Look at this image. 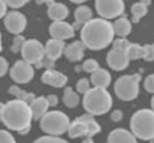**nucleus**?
Here are the masks:
<instances>
[{
    "instance_id": "obj_1",
    "label": "nucleus",
    "mask_w": 154,
    "mask_h": 143,
    "mask_svg": "<svg viewBox=\"0 0 154 143\" xmlns=\"http://www.w3.org/2000/svg\"><path fill=\"white\" fill-rule=\"evenodd\" d=\"M114 40L113 25L109 20L94 18L83 25L81 41L90 50H103Z\"/></svg>"
},
{
    "instance_id": "obj_2",
    "label": "nucleus",
    "mask_w": 154,
    "mask_h": 143,
    "mask_svg": "<svg viewBox=\"0 0 154 143\" xmlns=\"http://www.w3.org/2000/svg\"><path fill=\"white\" fill-rule=\"evenodd\" d=\"M32 119L29 103L15 99L3 105L1 121L10 130L17 131L20 134H27L31 130Z\"/></svg>"
},
{
    "instance_id": "obj_3",
    "label": "nucleus",
    "mask_w": 154,
    "mask_h": 143,
    "mask_svg": "<svg viewBox=\"0 0 154 143\" xmlns=\"http://www.w3.org/2000/svg\"><path fill=\"white\" fill-rule=\"evenodd\" d=\"M83 107L88 114L102 116L111 109L112 96L106 89L93 87L84 94Z\"/></svg>"
},
{
    "instance_id": "obj_4",
    "label": "nucleus",
    "mask_w": 154,
    "mask_h": 143,
    "mask_svg": "<svg viewBox=\"0 0 154 143\" xmlns=\"http://www.w3.org/2000/svg\"><path fill=\"white\" fill-rule=\"evenodd\" d=\"M130 130L136 139L143 141L154 139V111L151 109L136 111L130 119Z\"/></svg>"
},
{
    "instance_id": "obj_5",
    "label": "nucleus",
    "mask_w": 154,
    "mask_h": 143,
    "mask_svg": "<svg viewBox=\"0 0 154 143\" xmlns=\"http://www.w3.org/2000/svg\"><path fill=\"white\" fill-rule=\"evenodd\" d=\"M140 79L142 75L140 73L120 76L114 84V93L116 97L123 101L134 100L140 93Z\"/></svg>"
},
{
    "instance_id": "obj_6",
    "label": "nucleus",
    "mask_w": 154,
    "mask_h": 143,
    "mask_svg": "<svg viewBox=\"0 0 154 143\" xmlns=\"http://www.w3.org/2000/svg\"><path fill=\"white\" fill-rule=\"evenodd\" d=\"M102 127L94 117L90 114H84L78 117L77 119L70 122L68 127V135L70 138H79V137H89L92 138L97 134L101 133Z\"/></svg>"
},
{
    "instance_id": "obj_7",
    "label": "nucleus",
    "mask_w": 154,
    "mask_h": 143,
    "mask_svg": "<svg viewBox=\"0 0 154 143\" xmlns=\"http://www.w3.org/2000/svg\"><path fill=\"white\" fill-rule=\"evenodd\" d=\"M70 124L68 116L61 111L47 112L40 120V127L51 136H60L66 133Z\"/></svg>"
},
{
    "instance_id": "obj_8",
    "label": "nucleus",
    "mask_w": 154,
    "mask_h": 143,
    "mask_svg": "<svg viewBox=\"0 0 154 143\" xmlns=\"http://www.w3.org/2000/svg\"><path fill=\"white\" fill-rule=\"evenodd\" d=\"M94 6L100 17L106 20L122 17L125 13L124 0H95Z\"/></svg>"
},
{
    "instance_id": "obj_9",
    "label": "nucleus",
    "mask_w": 154,
    "mask_h": 143,
    "mask_svg": "<svg viewBox=\"0 0 154 143\" xmlns=\"http://www.w3.org/2000/svg\"><path fill=\"white\" fill-rule=\"evenodd\" d=\"M21 52L24 62L40 68L41 61L44 58V46L42 43H40L36 39H29L25 41Z\"/></svg>"
},
{
    "instance_id": "obj_10",
    "label": "nucleus",
    "mask_w": 154,
    "mask_h": 143,
    "mask_svg": "<svg viewBox=\"0 0 154 143\" xmlns=\"http://www.w3.org/2000/svg\"><path fill=\"white\" fill-rule=\"evenodd\" d=\"M11 76L18 84H25L32 81L34 77V68L31 64L24 61H18L11 69Z\"/></svg>"
},
{
    "instance_id": "obj_11",
    "label": "nucleus",
    "mask_w": 154,
    "mask_h": 143,
    "mask_svg": "<svg viewBox=\"0 0 154 143\" xmlns=\"http://www.w3.org/2000/svg\"><path fill=\"white\" fill-rule=\"evenodd\" d=\"M106 62L108 66L114 71H123L129 66V58L126 55V51L111 48L107 53Z\"/></svg>"
},
{
    "instance_id": "obj_12",
    "label": "nucleus",
    "mask_w": 154,
    "mask_h": 143,
    "mask_svg": "<svg viewBox=\"0 0 154 143\" xmlns=\"http://www.w3.org/2000/svg\"><path fill=\"white\" fill-rule=\"evenodd\" d=\"M26 18L19 12H11L5 15L4 24L6 29L15 34H20L26 27Z\"/></svg>"
},
{
    "instance_id": "obj_13",
    "label": "nucleus",
    "mask_w": 154,
    "mask_h": 143,
    "mask_svg": "<svg viewBox=\"0 0 154 143\" xmlns=\"http://www.w3.org/2000/svg\"><path fill=\"white\" fill-rule=\"evenodd\" d=\"M49 34L53 39L64 41L75 36V27L65 21H54L49 26Z\"/></svg>"
},
{
    "instance_id": "obj_14",
    "label": "nucleus",
    "mask_w": 154,
    "mask_h": 143,
    "mask_svg": "<svg viewBox=\"0 0 154 143\" xmlns=\"http://www.w3.org/2000/svg\"><path fill=\"white\" fill-rule=\"evenodd\" d=\"M42 82L55 88H62L66 85L67 76L62 72L54 69H47L42 75Z\"/></svg>"
},
{
    "instance_id": "obj_15",
    "label": "nucleus",
    "mask_w": 154,
    "mask_h": 143,
    "mask_svg": "<svg viewBox=\"0 0 154 143\" xmlns=\"http://www.w3.org/2000/svg\"><path fill=\"white\" fill-rule=\"evenodd\" d=\"M107 143H137V139L130 131L119 127L110 132Z\"/></svg>"
},
{
    "instance_id": "obj_16",
    "label": "nucleus",
    "mask_w": 154,
    "mask_h": 143,
    "mask_svg": "<svg viewBox=\"0 0 154 143\" xmlns=\"http://www.w3.org/2000/svg\"><path fill=\"white\" fill-rule=\"evenodd\" d=\"M65 43L62 40L51 39L44 46V55L53 61L58 60L64 52Z\"/></svg>"
},
{
    "instance_id": "obj_17",
    "label": "nucleus",
    "mask_w": 154,
    "mask_h": 143,
    "mask_svg": "<svg viewBox=\"0 0 154 143\" xmlns=\"http://www.w3.org/2000/svg\"><path fill=\"white\" fill-rule=\"evenodd\" d=\"M85 48V45L82 43V41H75L65 46L63 53L70 62H79L84 57Z\"/></svg>"
},
{
    "instance_id": "obj_18",
    "label": "nucleus",
    "mask_w": 154,
    "mask_h": 143,
    "mask_svg": "<svg viewBox=\"0 0 154 143\" xmlns=\"http://www.w3.org/2000/svg\"><path fill=\"white\" fill-rule=\"evenodd\" d=\"M90 82H91L93 87L107 89L111 84V75L106 69L99 68L97 71L91 73Z\"/></svg>"
},
{
    "instance_id": "obj_19",
    "label": "nucleus",
    "mask_w": 154,
    "mask_h": 143,
    "mask_svg": "<svg viewBox=\"0 0 154 143\" xmlns=\"http://www.w3.org/2000/svg\"><path fill=\"white\" fill-rule=\"evenodd\" d=\"M47 14L48 17L54 21H64L68 17L69 10L65 4L59 3V2H55L51 3L48 5V10H47Z\"/></svg>"
},
{
    "instance_id": "obj_20",
    "label": "nucleus",
    "mask_w": 154,
    "mask_h": 143,
    "mask_svg": "<svg viewBox=\"0 0 154 143\" xmlns=\"http://www.w3.org/2000/svg\"><path fill=\"white\" fill-rule=\"evenodd\" d=\"M49 106L46 101V98L43 96L37 97L29 103V109L32 112V116L34 119H41L45 114L47 113Z\"/></svg>"
},
{
    "instance_id": "obj_21",
    "label": "nucleus",
    "mask_w": 154,
    "mask_h": 143,
    "mask_svg": "<svg viewBox=\"0 0 154 143\" xmlns=\"http://www.w3.org/2000/svg\"><path fill=\"white\" fill-rule=\"evenodd\" d=\"M112 25L114 34H116L119 38H127L132 31V22L127 17H119Z\"/></svg>"
},
{
    "instance_id": "obj_22",
    "label": "nucleus",
    "mask_w": 154,
    "mask_h": 143,
    "mask_svg": "<svg viewBox=\"0 0 154 143\" xmlns=\"http://www.w3.org/2000/svg\"><path fill=\"white\" fill-rule=\"evenodd\" d=\"M75 19L78 26L84 25L92 19V10L89 6L81 5L75 10Z\"/></svg>"
},
{
    "instance_id": "obj_23",
    "label": "nucleus",
    "mask_w": 154,
    "mask_h": 143,
    "mask_svg": "<svg viewBox=\"0 0 154 143\" xmlns=\"http://www.w3.org/2000/svg\"><path fill=\"white\" fill-rule=\"evenodd\" d=\"M148 13V6L142 2H135L131 6V14H132V23H137L142 18H144Z\"/></svg>"
},
{
    "instance_id": "obj_24",
    "label": "nucleus",
    "mask_w": 154,
    "mask_h": 143,
    "mask_svg": "<svg viewBox=\"0 0 154 143\" xmlns=\"http://www.w3.org/2000/svg\"><path fill=\"white\" fill-rule=\"evenodd\" d=\"M8 92L12 95H14V96H16L18 100L24 101V103H29V105L36 98L35 94H32L31 92H26V91L22 90V89H20L17 86H12L8 89Z\"/></svg>"
},
{
    "instance_id": "obj_25",
    "label": "nucleus",
    "mask_w": 154,
    "mask_h": 143,
    "mask_svg": "<svg viewBox=\"0 0 154 143\" xmlns=\"http://www.w3.org/2000/svg\"><path fill=\"white\" fill-rule=\"evenodd\" d=\"M63 103L66 107L70 108H75L80 103V97L70 87L66 88L64 90V94H63Z\"/></svg>"
},
{
    "instance_id": "obj_26",
    "label": "nucleus",
    "mask_w": 154,
    "mask_h": 143,
    "mask_svg": "<svg viewBox=\"0 0 154 143\" xmlns=\"http://www.w3.org/2000/svg\"><path fill=\"white\" fill-rule=\"evenodd\" d=\"M126 55L129 61H135L138 58H144V46L137 44V43H130L126 50Z\"/></svg>"
},
{
    "instance_id": "obj_27",
    "label": "nucleus",
    "mask_w": 154,
    "mask_h": 143,
    "mask_svg": "<svg viewBox=\"0 0 154 143\" xmlns=\"http://www.w3.org/2000/svg\"><path fill=\"white\" fill-rule=\"evenodd\" d=\"M82 68L85 72L87 73H92L94 71H97L100 68V64L97 61L93 60V58H88L82 65Z\"/></svg>"
},
{
    "instance_id": "obj_28",
    "label": "nucleus",
    "mask_w": 154,
    "mask_h": 143,
    "mask_svg": "<svg viewBox=\"0 0 154 143\" xmlns=\"http://www.w3.org/2000/svg\"><path fill=\"white\" fill-rule=\"evenodd\" d=\"M34 143H69L66 140L58 137V136H44L37 139Z\"/></svg>"
},
{
    "instance_id": "obj_29",
    "label": "nucleus",
    "mask_w": 154,
    "mask_h": 143,
    "mask_svg": "<svg viewBox=\"0 0 154 143\" xmlns=\"http://www.w3.org/2000/svg\"><path fill=\"white\" fill-rule=\"evenodd\" d=\"M129 45L130 42L127 40V38H118L112 41V48L119 49V50L126 51Z\"/></svg>"
},
{
    "instance_id": "obj_30",
    "label": "nucleus",
    "mask_w": 154,
    "mask_h": 143,
    "mask_svg": "<svg viewBox=\"0 0 154 143\" xmlns=\"http://www.w3.org/2000/svg\"><path fill=\"white\" fill-rule=\"evenodd\" d=\"M25 39L23 36H21V34H17V37L14 39V42H13V45H12V51L13 52H18V51H20L21 49H22L23 45H24L25 43Z\"/></svg>"
},
{
    "instance_id": "obj_31",
    "label": "nucleus",
    "mask_w": 154,
    "mask_h": 143,
    "mask_svg": "<svg viewBox=\"0 0 154 143\" xmlns=\"http://www.w3.org/2000/svg\"><path fill=\"white\" fill-rule=\"evenodd\" d=\"M146 62H153L154 61V44L144 45V58Z\"/></svg>"
},
{
    "instance_id": "obj_32",
    "label": "nucleus",
    "mask_w": 154,
    "mask_h": 143,
    "mask_svg": "<svg viewBox=\"0 0 154 143\" xmlns=\"http://www.w3.org/2000/svg\"><path fill=\"white\" fill-rule=\"evenodd\" d=\"M90 89V83L89 79H81L77 83V91L81 94H85Z\"/></svg>"
},
{
    "instance_id": "obj_33",
    "label": "nucleus",
    "mask_w": 154,
    "mask_h": 143,
    "mask_svg": "<svg viewBox=\"0 0 154 143\" xmlns=\"http://www.w3.org/2000/svg\"><path fill=\"white\" fill-rule=\"evenodd\" d=\"M144 88L148 93L154 94V73L153 74H149L148 76L145 79Z\"/></svg>"
},
{
    "instance_id": "obj_34",
    "label": "nucleus",
    "mask_w": 154,
    "mask_h": 143,
    "mask_svg": "<svg viewBox=\"0 0 154 143\" xmlns=\"http://www.w3.org/2000/svg\"><path fill=\"white\" fill-rule=\"evenodd\" d=\"M0 143H17L12 135L8 131L0 130Z\"/></svg>"
},
{
    "instance_id": "obj_35",
    "label": "nucleus",
    "mask_w": 154,
    "mask_h": 143,
    "mask_svg": "<svg viewBox=\"0 0 154 143\" xmlns=\"http://www.w3.org/2000/svg\"><path fill=\"white\" fill-rule=\"evenodd\" d=\"M29 0H4L6 5L11 6L13 8H19L22 7Z\"/></svg>"
},
{
    "instance_id": "obj_36",
    "label": "nucleus",
    "mask_w": 154,
    "mask_h": 143,
    "mask_svg": "<svg viewBox=\"0 0 154 143\" xmlns=\"http://www.w3.org/2000/svg\"><path fill=\"white\" fill-rule=\"evenodd\" d=\"M123 116H124V114L121 110H114V111L111 112L110 118H111V120L114 121V122H119V121H121L123 119Z\"/></svg>"
},
{
    "instance_id": "obj_37",
    "label": "nucleus",
    "mask_w": 154,
    "mask_h": 143,
    "mask_svg": "<svg viewBox=\"0 0 154 143\" xmlns=\"http://www.w3.org/2000/svg\"><path fill=\"white\" fill-rule=\"evenodd\" d=\"M8 70V64L5 58L0 57V77L3 76Z\"/></svg>"
},
{
    "instance_id": "obj_38",
    "label": "nucleus",
    "mask_w": 154,
    "mask_h": 143,
    "mask_svg": "<svg viewBox=\"0 0 154 143\" xmlns=\"http://www.w3.org/2000/svg\"><path fill=\"white\" fill-rule=\"evenodd\" d=\"M46 98V101L47 103H48L49 107H55V106L58 105V101H59V99H58L57 95H48L47 97H45Z\"/></svg>"
},
{
    "instance_id": "obj_39",
    "label": "nucleus",
    "mask_w": 154,
    "mask_h": 143,
    "mask_svg": "<svg viewBox=\"0 0 154 143\" xmlns=\"http://www.w3.org/2000/svg\"><path fill=\"white\" fill-rule=\"evenodd\" d=\"M6 7L8 5L5 4L4 0H0V19L6 15Z\"/></svg>"
},
{
    "instance_id": "obj_40",
    "label": "nucleus",
    "mask_w": 154,
    "mask_h": 143,
    "mask_svg": "<svg viewBox=\"0 0 154 143\" xmlns=\"http://www.w3.org/2000/svg\"><path fill=\"white\" fill-rule=\"evenodd\" d=\"M37 2H38L39 4H42V3H46L47 5H49L51 3H53L54 0H37Z\"/></svg>"
},
{
    "instance_id": "obj_41",
    "label": "nucleus",
    "mask_w": 154,
    "mask_h": 143,
    "mask_svg": "<svg viewBox=\"0 0 154 143\" xmlns=\"http://www.w3.org/2000/svg\"><path fill=\"white\" fill-rule=\"evenodd\" d=\"M81 143H94L93 142V140H92V138H89V137H86L85 139L83 140Z\"/></svg>"
},
{
    "instance_id": "obj_42",
    "label": "nucleus",
    "mask_w": 154,
    "mask_h": 143,
    "mask_svg": "<svg viewBox=\"0 0 154 143\" xmlns=\"http://www.w3.org/2000/svg\"><path fill=\"white\" fill-rule=\"evenodd\" d=\"M138 1L142 2V3H144V4H146L147 6L150 5V4L152 3V0H138Z\"/></svg>"
},
{
    "instance_id": "obj_43",
    "label": "nucleus",
    "mask_w": 154,
    "mask_h": 143,
    "mask_svg": "<svg viewBox=\"0 0 154 143\" xmlns=\"http://www.w3.org/2000/svg\"><path fill=\"white\" fill-rule=\"evenodd\" d=\"M69 1L73 2V3H78V4H80V3H83V2L87 1V0H69Z\"/></svg>"
},
{
    "instance_id": "obj_44",
    "label": "nucleus",
    "mask_w": 154,
    "mask_h": 143,
    "mask_svg": "<svg viewBox=\"0 0 154 143\" xmlns=\"http://www.w3.org/2000/svg\"><path fill=\"white\" fill-rule=\"evenodd\" d=\"M151 110L154 111V95H153L152 98H151Z\"/></svg>"
},
{
    "instance_id": "obj_45",
    "label": "nucleus",
    "mask_w": 154,
    "mask_h": 143,
    "mask_svg": "<svg viewBox=\"0 0 154 143\" xmlns=\"http://www.w3.org/2000/svg\"><path fill=\"white\" fill-rule=\"evenodd\" d=\"M2 108H3V103H0V121H1V113H2Z\"/></svg>"
},
{
    "instance_id": "obj_46",
    "label": "nucleus",
    "mask_w": 154,
    "mask_h": 143,
    "mask_svg": "<svg viewBox=\"0 0 154 143\" xmlns=\"http://www.w3.org/2000/svg\"><path fill=\"white\" fill-rule=\"evenodd\" d=\"M2 49V42H1V34H0V51Z\"/></svg>"
},
{
    "instance_id": "obj_47",
    "label": "nucleus",
    "mask_w": 154,
    "mask_h": 143,
    "mask_svg": "<svg viewBox=\"0 0 154 143\" xmlns=\"http://www.w3.org/2000/svg\"><path fill=\"white\" fill-rule=\"evenodd\" d=\"M149 143H154V139H151V140H149Z\"/></svg>"
}]
</instances>
